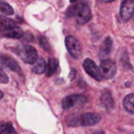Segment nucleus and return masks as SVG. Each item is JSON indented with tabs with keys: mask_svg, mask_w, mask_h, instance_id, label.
I'll return each mask as SVG.
<instances>
[{
	"mask_svg": "<svg viewBox=\"0 0 134 134\" xmlns=\"http://www.w3.org/2000/svg\"><path fill=\"white\" fill-rule=\"evenodd\" d=\"M85 102H86V96H84L82 94H72V95H69L64 98L63 108L65 110H67V109H70L75 106H81V105L85 104Z\"/></svg>",
	"mask_w": 134,
	"mask_h": 134,
	"instance_id": "nucleus-6",
	"label": "nucleus"
},
{
	"mask_svg": "<svg viewBox=\"0 0 134 134\" xmlns=\"http://www.w3.org/2000/svg\"><path fill=\"white\" fill-rule=\"evenodd\" d=\"M40 44H41V46H43V48L46 51H49V45H48V43H47V41H46V39L44 37L40 38Z\"/></svg>",
	"mask_w": 134,
	"mask_h": 134,
	"instance_id": "nucleus-18",
	"label": "nucleus"
},
{
	"mask_svg": "<svg viewBox=\"0 0 134 134\" xmlns=\"http://www.w3.org/2000/svg\"><path fill=\"white\" fill-rule=\"evenodd\" d=\"M65 44H66V47H67L68 52H69L74 59L80 58V55H81V53H82V47H81L80 42H79L74 37H72V36L66 37V39H65Z\"/></svg>",
	"mask_w": 134,
	"mask_h": 134,
	"instance_id": "nucleus-3",
	"label": "nucleus"
},
{
	"mask_svg": "<svg viewBox=\"0 0 134 134\" xmlns=\"http://www.w3.org/2000/svg\"><path fill=\"white\" fill-rule=\"evenodd\" d=\"M100 121V115L97 113H85L84 115L81 116L80 122L83 126H93L96 125L97 122Z\"/></svg>",
	"mask_w": 134,
	"mask_h": 134,
	"instance_id": "nucleus-8",
	"label": "nucleus"
},
{
	"mask_svg": "<svg viewBox=\"0 0 134 134\" xmlns=\"http://www.w3.org/2000/svg\"><path fill=\"white\" fill-rule=\"evenodd\" d=\"M59 67V62L54 59V58H50L48 60L47 63V69H46V75L47 76H51L52 74H54L58 70Z\"/></svg>",
	"mask_w": 134,
	"mask_h": 134,
	"instance_id": "nucleus-12",
	"label": "nucleus"
},
{
	"mask_svg": "<svg viewBox=\"0 0 134 134\" xmlns=\"http://www.w3.org/2000/svg\"><path fill=\"white\" fill-rule=\"evenodd\" d=\"M1 134H17V132L10 122H6L1 124Z\"/></svg>",
	"mask_w": 134,
	"mask_h": 134,
	"instance_id": "nucleus-16",
	"label": "nucleus"
},
{
	"mask_svg": "<svg viewBox=\"0 0 134 134\" xmlns=\"http://www.w3.org/2000/svg\"><path fill=\"white\" fill-rule=\"evenodd\" d=\"M93 134H105V133L102 132V131H97V132H95V133H93Z\"/></svg>",
	"mask_w": 134,
	"mask_h": 134,
	"instance_id": "nucleus-19",
	"label": "nucleus"
},
{
	"mask_svg": "<svg viewBox=\"0 0 134 134\" xmlns=\"http://www.w3.org/2000/svg\"><path fill=\"white\" fill-rule=\"evenodd\" d=\"M0 82H1L2 84H4V83H7V82H8V76H7V75H6V73L4 72L3 68H1V69H0Z\"/></svg>",
	"mask_w": 134,
	"mask_h": 134,
	"instance_id": "nucleus-17",
	"label": "nucleus"
},
{
	"mask_svg": "<svg viewBox=\"0 0 134 134\" xmlns=\"http://www.w3.org/2000/svg\"><path fill=\"white\" fill-rule=\"evenodd\" d=\"M19 57L27 64H36L39 60L37 50L30 45H21L18 49Z\"/></svg>",
	"mask_w": 134,
	"mask_h": 134,
	"instance_id": "nucleus-2",
	"label": "nucleus"
},
{
	"mask_svg": "<svg viewBox=\"0 0 134 134\" xmlns=\"http://www.w3.org/2000/svg\"><path fill=\"white\" fill-rule=\"evenodd\" d=\"M111 46H112V40H111L110 37H107L105 39V41L103 42L100 48H99L100 55L102 57H107L111 51Z\"/></svg>",
	"mask_w": 134,
	"mask_h": 134,
	"instance_id": "nucleus-13",
	"label": "nucleus"
},
{
	"mask_svg": "<svg viewBox=\"0 0 134 134\" xmlns=\"http://www.w3.org/2000/svg\"><path fill=\"white\" fill-rule=\"evenodd\" d=\"M122 105H124V108H125L128 112L134 114V93H131V94L127 95V96L124 98Z\"/></svg>",
	"mask_w": 134,
	"mask_h": 134,
	"instance_id": "nucleus-11",
	"label": "nucleus"
},
{
	"mask_svg": "<svg viewBox=\"0 0 134 134\" xmlns=\"http://www.w3.org/2000/svg\"><path fill=\"white\" fill-rule=\"evenodd\" d=\"M46 69H47V64L45 62L44 59L40 58L37 63L34 65V68H32V71L37 74H42L43 72H46Z\"/></svg>",
	"mask_w": 134,
	"mask_h": 134,
	"instance_id": "nucleus-14",
	"label": "nucleus"
},
{
	"mask_svg": "<svg viewBox=\"0 0 134 134\" xmlns=\"http://www.w3.org/2000/svg\"><path fill=\"white\" fill-rule=\"evenodd\" d=\"M134 13V1L133 0H125L121 2L120 6V17L124 21L129 20Z\"/></svg>",
	"mask_w": 134,
	"mask_h": 134,
	"instance_id": "nucleus-7",
	"label": "nucleus"
},
{
	"mask_svg": "<svg viewBox=\"0 0 134 134\" xmlns=\"http://www.w3.org/2000/svg\"><path fill=\"white\" fill-rule=\"evenodd\" d=\"M1 65H2V68L4 66H6L7 68H9V69H12L14 71L20 72V67H19L18 63L14 59H12V58H7V57L2 55L1 57Z\"/></svg>",
	"mask_w": 134,
	"mask_h": 134,
	"instance_id": "nucleus-10",
	"label": "nucleus"
},
{
	"mask_svg": "<svg viewBox=\"0 0 134 134\" xmlns=\"http://www.w3.org/2000/svg\"><path fill=\"white\" fill-rule=\"evenodd\" d=\"M1 32H2V35L4 37L14 38V39H19V38H21L24 35L23 34V30L19 26H17V24L14 25V26H10V27H8V28H6L4 30H2Z\"/></svg>",
	"mask_w": 134,
	"mask_h": 134,
	"instance_id": "nucleus-9",
	"label": "nucleus"
},
{
	"mask_svg": "<svg viewBox=\"0 0 134 134\" xmlns=\"http://www.w3.org/2000/svg\"><path fill=\"white\" fill-rule=\"evenodd\" d=\"M83 67L85 69V71L90 75L92 76L93 79H95L96 81H100L103 79V75H102V72H100V69L96 66V64L91 60V59H86L83 63Z\"/></svg>",
	"mask_w": 134,
	"mask_h": 134,
	"instance_id": "nucleus-5",
	"label": "nucleus"
},
{
	"mask_svg": "<svg viewBox=\"0 0 134 134\" xmlns=\"http://www.w3.org/2000/svg\"><path fill=\"white\" fill-rule=\"evenodd\" d=\"M0 12L2 15H5V16H10L13 15L14 13V9L13 7L5 1H1L0 2Z\"/></svg>",
	"mask_w": 134,
	"mask_h": 134,
	"instance_id": "nucleus-15",
	"label": "nucleus"
},
{
	"mask_svg": "<svg viewBox=\"0 0 134 134\" xmlns=\"http://www.w3.org/2000/svg\"><path fill=\"white\" fill-rule=\"evenodd\" d=\"M68 14L72 15L79 24H85L91 19L90 8L85 2H76L74 6L69 7Z\"/></svg>",
	"mask_w": 134,
	"mask_h": 134,
	"instance_id": "nucleus-1",
	"label": "nucleus"
},
{
	"mask_svg": "<svg viewBox=\"0 0 134 134\" xmlns=\"http://www.w3.org/2000/svg\"><path fill=\"white\" fill-rule=\"evenodd\" d=\"M99 69H100L103 77L107 79V80L112 79L115 75V72H116V66H115L114 62L112 60H109V59L102 61Z\"/></svg>",
	"mask_w": 134,
	"mask_h": 134,
	"instance_id": "nucleus-4",
	"label": "nucleus"
}]
</instances>
